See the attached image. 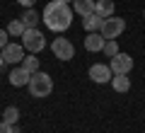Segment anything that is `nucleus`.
<instances>
[{"label": "nucleus", "instance_id": "2", "mask_svg": "<svg viewBox=\"0 0 145 133\" xmlns=\"http://www.w3.org/2000/svg\"><path fill=\"white\" fill-rule=\"evenodd\" d=\"M29 94L31 97H36V99H44V97H48V94L53 92V80H51V75L48 73H44V70H36V73H31V80H29Z\"/></svg>", "mask_w": 145, "mask_h": 133}, {"label": "nucleus", "instance_id": "9", "mask_svg": "<svg viewBox=\"0 0 145 133\" xmlns=\"http://www.w3.org/2000/svg\"><path fill=\"white\" fill-rule=\"evenodd\" d=\"M104 44H106V39H104L99 31H87V36H85V48H87L89 53H97L104 48Z\"/></svg>", "mask_w": 145, "mask_h": 133}, {"label": "nucleus", "instance_id": "3", "mask_svg": "<svg viewBox=\"0 0 145 133\" xmlns=\"http://www.w3.org/2000/svg\"><path fill=\"white\" fill-rule=\"evenodd\" d=\"M126 29V20H121V17H104L102 20V27H99V34L104 36V39H116V36H121Z\"/></svg>", "mask_w": 145, "mask_h": 133}, {"label": "nucleus", "instance_id": "4", "mask_svg": "<svg viewBox=\"0 0 145 133\" xmlns=\"http://www.w3.org/2000/svg\"><path fill=\"white\" fill-rule=\"evenodd\" d=\"M20 39H22V46H24L27 51H31V53H39L46 46V39H44V34L39 29H24V34H22Z\"/></svg>", "mask_w": 145, "mask_h": 133}, {"label": "nucleus", "instance_id": "25", "mask_svg": "<svg viewBox=\"0 0 145 133\" xmlns=\"http://www.w3.org/2000/svg\"><path fill=\"white\" fill-rule=\"evenodd\" d=\"M63 3H68V0H63Z\"/></svg>", "mask_w": 145, "mask_h": 133}, {"label": "nucleus", "instance_id": "19", "mask_svg": "<svg viewBox=\"0 0 145 133\" xmlns=\"http://www.w3.org/2000/svg\"><path fill=\"white\" fill-rule=\"evenodd\" d=\"M104 56H109V58H114L116 53H119V44H116V39H106V44H104Z\"/></svg>", "mask_w": 145, "mask_h": 133}, {"label": "nucleus", "instance_id": "20", "mask_svg": "<svg viewBox=\"0 0 145 133\" xmlns=\"http://www.w3.org/2000/svg\"><path fill=\"white\" fill-rule=\"evenodd\" d=\"M5 46H7V31L0 29V48H5Z\"/></svg>", "mask_w": 145, "mask_h": 133}, {"label": "nucleus", "instance_id": "11", "mask_svg": "<svg viewBox=\"0 0 145 133\" xmlns=\"http://www.w3.org/2000/svg\"><path fill=\"white\" fill-rule=\"evenodd\" d=\"M94 7H97V0H72V10L78 12V15H82V17L92 15Z\"/></svg>", "mask_w": 145, "mask_h": 133}, {"label": "nucleus", "instance_id": "13", "mask_svg": "<svg viewBox=\"0 0 145 133\" xmlns=\"http://www.w3.org/2000/svg\"><path fill=\"white\" fill-rule=\"evenodd\" d=\"M102 20H104V17H99L97 12H92V15L82 17V27H85V31H99V27H102Z\"/></svg>", "mask_w": 145, "mask_h": 133}, {"label": "nucleus", "instance_id": "16", "mask_svg": "<svg viewBox=\"0 0 145 133\" xmlns=\"http://www.w3.org/2000/svg\"><path fill=\"white\" fill-rule=\"evenodd\" d=\"M3 121L5 123H17L20 121V109L17 107H7L5 111H3Z\"/></svg>", "mask_w": 145, "mask_h": 133}, {"label": "nucleus", "instance_id": "5", "mask_svg": "<svg viewBox=\"0 0 145 133\" xmlns=\"http://www.w3.org/2000/svg\"><path fill=\"white\" fill-rule=\"evenodd\" d=\"M109 66H111V70H114V75H128L131 70H133V58L128 56V53H116L111 61H109Z\"/></svg>", "mask_w": 145, "mask_h": 133}, {"label": "nucleus", "instance_id": "23", "mask_svg": "<svg viewBox=\"0 0 145 133\" xmlns=\"http://www.w3.org/2000/svg\"><path fill=\"white\" fill-rule=\"evenodd\" d=\"M10 133H22V131H20V126H17V123H10Z\"/></svg>", "mask_w": 145, "mask_h": 133}, {"label": "nucleus", "instance_id": "21", "mask_svg": "<svg viewBox=\"0 0 145 133\" xmlns=\"http://www.w3.org/2000/svg\"><path fill=\"white\" fill-rule=\"evenodd\" d=\"M17 3H20L22 7H34V3H36V0H17Z\"/></svg>", "mask_w": 145, "mask_h": 133}, {"label": "nucleus", "instance_id": "15", "mask_svg": "<svg viewBox=\"0 0 145 133\" xmlns=\"http://www.w3.org/2000/svg\"><path fill=\"white\" fill-rule=\"evenodd\" d=\"M111 87H114L116 92H128L131 90V80L126 75H114L111 77Z\"/></svg>", "mask_w": 145, "mask_h": 133}, {"label": "nucleus", "instance_id": "17", "mask_svg": "<svg viewBox=\"0 0 145 133\" xmlns=\"http://www.w3.org/2000/svg\"><path fill=\"white\" fill-rule=\"evenodd\" d=\"M22 68H24V70H29V73H36V70H39V58H36L34 53H31V56H24Z\"/></svg>", "mask_w": 145, "mask_h": 133}, {"label": "nucleus", "instance_id": "18", "mask_svg": "<svg viewBox=\"0 0 145 133\" xmlns=\"http://www.w3.org/2000/svg\"><path fill=\"white\" fill-rule=\"evenodd\" d=\"M7 34H12V36H22V34H24V24H22V20H12L10 24H7Z\"/></svg>", "mask_w": 145, "mask_h": 133}, {"label": "nucleus", "instance_id": "10", "mask_svg": "<svg viewBox=\"0 0 145 133\" xmlns=\"http://www.w3.org/2000/svg\"><path fill=\"white\" fill-rule=\"evenodd\" d=\"M29 80H31V73L29 70H24V68H15V70L10 73V85L12 87H24V85H29Z\"/></svg>", "mask_w": 145, "mask_h": 133}, {"label": "nucleus", "instance_id": "8", "mask_svg": "<svg viewBox=\"0 0 145 133\" xmlns=\"http://www.w3.org/2000/svg\"><path fill=\"white\" fill-rule=\"evenodd\" d=\"M3 58H5V63L24 61V46H22V44H7V46L3 48Z\"/></svg>", "mask_w": 145, "mask_h": 133}, {"label": "nucleus", "instance_id": "26", "mask_svg": "<svg viewBox=\"0 0 145 133\" xmlns=\"http://www.w3.org/2000/svg\"><path fill=\"white\" fill-rule=\"evenodd\" d=\"M143 17H145V12H143Z\"/></svg>", "mask_w": 145, "mask_h": 133}, {"label": "nucleus", "instance_id": "1", "mask_svg": "<svg viewBox=\"0 0 145 133\" xmlns=\"http://www.w3.org/2000/svg\"><path fill=\"white\" fill-rule=\"evenodd\" d=\"M72 7L68 5V3H63V0H51V3H46V7H44V24L48 27L51 31H65L68 27L72 24Z\"/></svg>", "mask_w": 145, "mask_h": 133}, {"label": "nucleus", "instance_id": "6", "mask_svg": "<svg viewBox=\"0 0 145 133\" xmlns=\"http://www.w3.org/2000/svg\"><path fill=\"white\" fill-rule=\"evenodd\" d=\"M51 51H53V56L56 58H61V61H70L72 56H75V46H72L68 39H53V44H51Z\"/></svg>", "mask_w": 145, "mask_h": 133}, {"label": "nucleus", "instance_id": "22", "mask_svg": "<svg viewBox=\"0 0 145 133\" xmlns=\"http://www.w3.org/2000/svg\"><path fill=\"white\" fill-rule=\"evenodd\" d=\"M0 133H10V123H5V121H0Z\"/></svg>", "mask_w": 145, "mask_h": 133}, {"label": "nucleus", "instance_id": "14", "mask_svg": "<svg viewBox=\"0 0 145 133\" xmlns=\"http://www.w3.org/2000/svg\"><path fill=\"white\" fill-rule=\"evenodd\" d=\"M114 0H97V7H94V12H97L99 17H111L114 15Z\"/></svg>", "mask_w": 145, "mask_h": 133}, {"label": "nucleus", "instance_id": "12", "mask_svg": "<svg viewBox=\"0 0 145 133\" xmlns=\"http://www.w3.org/2000/svg\"><path fill=\"white\" fill-rule=\"evenodd\" d=\"M20 20H22V24H24V29H36V24L41 22V20H39V12H36L34 7H27L24 15H22Z\"/></svg>", "mask_w": 145, "mask_h": 133}, {"label": "nucleus", "instance_id": "24", "mask_svg": "<svg viewBox=\"0 0 145 133\" xmlns=\"http://www.w3.org/2000/svg\"><path fill=\"white\" fill-rule=\"evenodd\" d=\"M3 66H5V58H3V53H0V68H3Z\"/></svg>", "mask_w": 145, "mask_h": 133}, {"label": "nucleus", "instance_id": "7", "mask_svg": "<svg viewBox=\"0 0 145 133\" xmlns=\"http://www.w3.org/2000/svg\"><path fill=\"white\" fill-rule=\"evenodd\" d=\"M111 77H114V70H111V66L94 63V66L89 68V80L97 82V85H106V82H111Z\"/></svg>", "mask_w": 145, "mask_h": 133}]
</instances>
